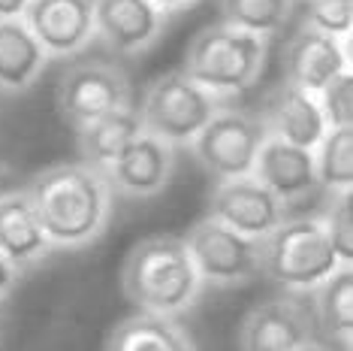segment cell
Here are the masks:
<instances>
[{
    "mask_svg": "<svg viewBox=\"0 0 353 351\" xmlns=\"http://www.w3.org/2000/svg\"><path fill=\"white\" fill-rule=\"evenodd\" d=\"M25 194L54 249H85L100 239L115 203L106 173L85 161L46 167L28 182Z\"/></svg>",
    "mask_w": 353,
    "mask_h": 351,
    "instance_id": "1",
    "label": "cell"
},
{
    "mask_svg": "<svg viewBox=\"0 0 353 351\" xmlns=\"http://www.w3.org/2000/svg\"><path fill=\"white\" fill-rule=\"evenodd\" d=\"M121 291L136 312L181 315L203 291V278L181 236H148L133 245L121 267Z\"/></svg>",
    "mask_w": 353,
    "mask_h": 351,
    "instance_id": "2",
    "label": "cell"
},
{
    "mask_svg": "<svg viewBox=\"0 0 353 351\" xmlns=\"http://www.w3.org/2000/svg\"><path fill=\"white\" fill-rule=\"evenodd\" d=\"M269 39L232 25H208L190 39L184 52V67L196 85L227 100L260 82L266 70Z\"/></svg>",
    "mask_w": 353,
    "mask_h": 351,
    "instance_id": "3",
    "label": "cell"
},
{
    "mask_svg": "<svg viewBox=\"0 0 353 351\" xmlns=\"http://www.w3.org/2000/svg\"><path fill=\"white\" fill-rule=\"evenodd\" d=\"M320 218H284L260 239V276L290 291H311L339 267Z\"/></svg>",
    "mask_w": 353,
    "mask_h": 351,
    "instance_id": "4",
    "label": "cell"
},
{
    "mask_svg": "<svg viewBox=\"0 0 353 351\" xmlns=\"http://www.w3.org/2000/svg\"><path fill=\"white\" fill-rule=\"evenodd\" d=\"M221 109V97L196 85L181 70L157 76L139 106L142 131L170 146H190V140Z\"/></svg>",
    "mask_w": 353,
    "mask_h": 351,
    "instance_id": "5",
    "label": "cell"
},
{
    "mask_svg": "<svg viewBox=\"0 0 353 351\" xmlns=\"http://www.w3.org/2000/svg\"><path fill=\"white\" fill-rule=\"evenodd\" d=\"M266 140V127L260 115L242 109H218L205 127L190 140L196 164L218 182L251 176L256 151Z\"/></svg>",
    "mask_w": 353,
    "mask_h": 351,
    "instance_id": "6",
    "label": "cell"
},
{
    "mask_svg": "<svg viewBox=\"0 0 353 351\" xmlns=\"http://www.w3.org/2000/svg\"><path fill=\"white\" fill-rule=\"evenodd\" d=\"M203 285L236 288L260 276V239H251L214 218H199L181 236Z\"/></svg>",
    "mask_w": 353,
    "mask_h": 351,
    "instance_id": "7",
    "label": "cell"
},
{
    "mask_svg": "<svg viewBox=\"0 0 353 351\" xmlns=\"http://www.w3.org/2000/svg\"><path fill=\"white\" fill-rule=\"evenodd\" d=\"M58 113L73 131L97 122L100 115L115 113L133 103L130 79L121 67L109 61H82L63 70L58 91H54Z\"/></svg>",
    "mask_w": 353,
    "mask_h": 351,
    "instance_id": "8",
    "label": "cell"
},
{
    "mask_svg": "<svg viewBox=\"0 0 353 351\" xmlns=\"http://www.w3.org/2000/svg\"><path fill=\"white\" fill-rule=\"evenodd\" d=\"M208 218L251 239H263L287 218V206L254 176H242V179H227L214 185L208 197Z\"/></svg>",
    "mask_w": 353,
    "mask_h": 351,
    "instance_id": "9",
    "label": "cell"
},
{
    "mask_svg": "<svg viewBox=\"0 0 353 351\" xmlns=\"http://www.w3.org/2000/svg\"><path fill=\"white\" fill-rule=\"evenodd\" d=\"M314 312L293 297L254 306L239 327V351H293L314 339Z\"/></svg>",
    "mask_w": 353,
    "mask_h": 351,
    "instance_id": "10",
    "label": "cell"
},
{
    "mask_svg": "<svg viewBox=\"0 0 353 351\" xmlns=\"http://www.w3.org/2000/svg\"><path fill=\"white\" fill-rule=\"evenodd\" d=\"M49 58H73L94 37V0H30L21 12Z\"/></svg>",
    "mask_w": 353,
    "mask_h": 351,
    "instance_id": "11",
    "label": "cell"
},
{
    "mask_svg": "<svg viewBox=\"0 0 353 351\" xmlns=\"http://www.w3.org/2000/svg\"><path fill=\"white\" fill-rule=\"evenodd\" d=\"M172 170L175 146L142 131L103 173L115 194L130 197V200H148L172 182Z\"/></svg>",
    "mask_w": 353,
    "mask_h": 351,
    "instance_id": "12",
    "label": "cell"
},
{
    "mask_svg": "<svg viewBox=\"0 0 353 351\" xmlns=\"http://www.w3.org/2000/svg\"><path fill=\"white\" fill-rule=\"evenodd\" d=\"M166 19L151 0H94V34L118 55L148 52L166 30Z\"/></svg>",
    "mask_w": 353,
    "mask_h": 351,
    "instance_id": "13",
    "label": "cell"
},
{
    "mask_svg": "<svg viewBox=\"0 0 353 351\" xmlns=\"http://www.w3.org/2000/svg\"><path fill=\"white\" fill-rule=\"evenodd\" d=\"M251 176L260 185H266L284 206H296L317 194V170H314V151L284 142L278 137L263 140Z\"/></svg>",
    "mask_w": 353,
    "mask_h": 351,
    "instance_id": "14",
    "label": "cell"
},
{
    "mask_svg": "<svg viewBox=\"0 0 353 351\" xmlns=\"http://www.w3.org/2000/svg\"><path fill=\"white\" fill-rule=\"evenodd\" d=\"M350 70L347 39L320 34L305 25L284 49V82L308 94H320L339 73Z\"/></svg>",
    "mask_w": 353,
    "mask_h": 351,
    "instance_id": "15",
    "label": "cell"
},
{
    "mask_svg": "<svg viewBox=\"0 0 353 351\" xmlns=\"http://www.w3.org/2000/svg\"><path fill=\"white\" fill-rule=\"evenodd\" d=\"M260 122L266 127V137H278L311 151H314V146L329 131L326 115L317 103V94H308L290 82L278 85L269 94Z\"/></svg>",
    "mask_w": 353,
    "mask_h": 351,
    "instance_id": "16",
    "label": "cell"
},
{
    "mask_svg": "<svg viewBox=\"0 0 353 351\" xmlns=\"http://www.w3.org/2000/svg\"><path fill=\"white\" fill-rule=\"evenodd\" d=\"M54 252L49 234L39 225L25 188H15L0 200V254L19 273L37 267Z\"/></svg>",
    "mask_w": 353,
    "mask_h": 351,
    "instance_id": "17",
    "label": "cell"
},
{
    "mask_svg": "<svg viewBox=\"0 0 353 351\" xmlns=\"http://www.w3.org/2000/svg\"><path fill=\"white\" fill-rule=\"evenodd\" d=\"M52 58L21 15L0 19V91L21 94L46 73Z\"/></svg>",
    "mask_w": 353,
    "mask_h": 351,
    "instance_id": "18",
    "label": "cell"
},
{
    "mask_svg": "<svg viewBox=\"0 0 353 351\" xmlns=\"http://www.w3.org/2000/svg\"><path fill=\"white\" fill-rule=\"evenodd\" d=\"M106 351H196V345L175 318L136 312L112 327Z\"/></svg>",
    "mask_w": 353,
    "mask_h": 351,
    "instance_id": "19",
    "label": "cell"
},
{
    "mask_svg": "<svg viewBox=\"0 0 353 351\" xmlns=\"http://www.w3.org/2000/svg\"><path fill=\"white\" fill-rule=\"evenodd\" d=\"M314 291V324L323 336L344 351L353 336V269L350 263H339Z\"/></svg>",
    "mask_w": 353,
    "mask_h": 351,
    "instance_id": "20",
    "label": "cell"
},
{
    "mask_svg": "<svg viewBox=\"0 0 353 351\" xmlns=\"http://www.w3.org/2000/svg\"><path fill=\"white\" fill-rule=\"evenodd\" d=\"M79 133V155L85 164L106 170L121 151L142 133V122H139V109L133 106H121L115 113L100 115L97 122L85 124Z\"/></svg>",
    "mask_w": 353,
    "mask_h": 351,
    "instance_id": "21",
    "label": "cell"
},
{
    "mask_svg": "<svg viewBox=\"0 0 353 351\" xmlns=\"http://www.w3.org/2000/svg\"><path fill=\"white\" fill-rule=\"evenodd\" d=\"M314 170L329 194L353 191V127H329L314 146Z\"/></svg>",
    "mask_w": 353,
    "mask_h": 351,
    "instance_id": "22",
    "label": "cell"
},
{
    "mask_svg": "<svg viewBox=\"0 0 353 351\" xmlns=\"http://www.w3.org/2000/svg\"><path fill=\"white\" fill-rule=\"evenodd\" d=\"M293 6L296 0H221V21L269 39L290 21Z\"/></svg>",
    "mask_w": 353,
    "mask_h": 351,
    "instance_id": "23",
    "label": "cell"
},
{
    "mask_svg": "<svg viewBox=\"0 0 353 351\" xmlns=\"http://www.w3.org/2000/svg\"><path fill=\"white\" fill-rule=\"evenodd\" d=\"M323 230L341 263H353V191L332 194L326 212L320 215Z\"/></svg>",
    "mask_w": 353,
    "mask_h": 351,
    "instance_id": "24",
    "label": "cell"
},
{
    "mask_svg": "<svg viewBox=\"0 0 353 351\" xmlns=\"http://www.w3.org/2000/svg\"><path fill=\"white\" fill-rule=\"evenodd\" d=\"M305 25L347 39L353 30V0H305Z\"/></svg>",
    "mask_w": 353,
    "mask_h": 351,
    "instance_id": "25",
    "label": "cell"
},
{
    "mask_svg": "<svg viewBox=\"0 0 353 351\" xmlns=\"http://www.w3.org/2000/svg\"><path fill=\"white\" fill-rule=\"evenodd\" d=\"M329 127H353V73L344 70L317 94Z\"/></svg>",
    "mask_w": 353,
    "mask_h": 351,
    "instance_id": "26",
    "label": "cell"
},
{
    "mask_svg": "<svg viewBox=\"0 0 353 351\" xmlns=\"http://www.w3.org/2000/svg\"><path fill=\"white\" fill-rule=\"evenodd\" d=\"M19 278H21V273L3 258V254H0V300H3L6 294L15 288V282H19Z\"/></svg>",
    "mask_w": 353,
    "mask_h": 351,
    "instance_id": "27",
    "label": "cell"
},
{
    "mask_svg": "<svg viewBox=\"0 0 353 351\" xmlns=\"http://www.w3.org/2000/svg\"><path fill=\"white\" fill-rule=\"evenodd\" d=\"M15 188H19V176H15V170L10 164H0V200Z\"/></svg>",
    "mask_w": 353,
    "mask_h": 351,
    "instance_id": "28",
    "label": "cell"
},
{
    "mask_svg": "<svg viewBox=\"0 0 353 351\" xmlns=\"http://www.w3.org/2000/svg\"><path fill=\"white\" fill-rule=\"evenodd\" d=\"M30 0H0V19H15L25 12V6Z\"/></svg>",
    "mask_w": 353,
    "mask_h": 351,
    "instance_id": "29",
    "label": "cell"
},
{
    "mask_svg": "<svg viewBox=\"0 0 353 351\" xmlns=\"http://www.w3.org/2000/svg\"><path fill=\"white\" fill-rule=\"evenodd\" d=\"M151 3L170 15V12H179V10H188V6H194L196 0H151Z\"/></svg>",
    "mask_w": 353,
    "mask_h": 351,
    "instance_id": "30",
    "label": "cell"
},
{
    "mask_svg": "<svg viewBox=\"0 0 353 351\" xmlns=\"http://www.w3.org/2000/svg\"><path fill=\"white\" fill-rule=\"evenodd\" d=\"M293 351H335L332 345H326V342H317V339H308V342H302L299 348H293Z\"/></svg>",
    "mask_w": 353,
    "mask_h": 351,
    "instance_id": "31",
    "label": "cell"
}]
</instances>
